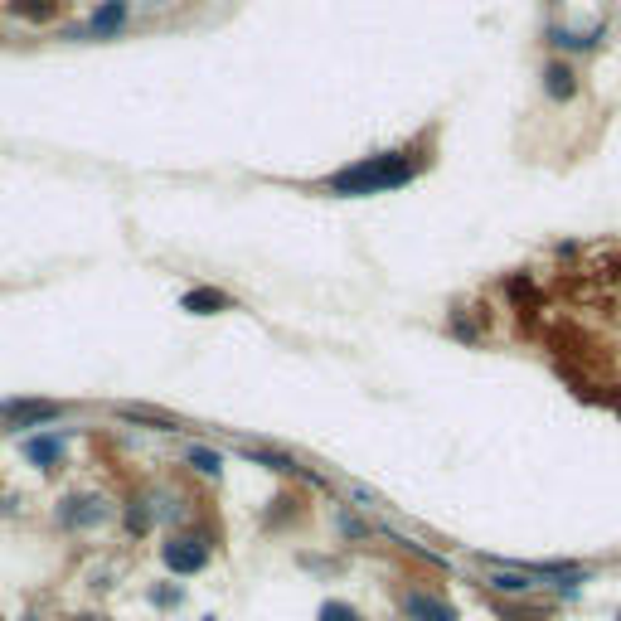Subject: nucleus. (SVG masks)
I'll list each match as a JSON object with an SVG mask.
<instances>
[{"mask_svg": "<svg viewBox=\"0 0 621 621\" xmlns=\"http://www.w3.org/2000/svg\"><path fill=\"white\" fill-rule=\"evenodd\" d=\"M320 621H364L360 612H355V606H350V602H320Z\"/></svg>", "mask_w": 621, "mask_h": 621, "instance_id": "16", "label": "nucleus"}, {"mask_svg": "<svg viewBox=\"0 0 621 621\" xmlns=\"http://www.w3.org/2000/svg\"><path fill=\"white\" fill-rule=\"evenodd\" d=\"M209 554H214V544H209L204 534H171V539L161 544V563H165L175 577L204 573V568H209Z\"/></svg>", "mask_w": 621, "mask_h": 621, "instance_id": "3", "label": "nucleus"}, {"mask_svg": "<svg viewBox=\"0 0 621 621\" xmlns=\"http://www.w3.org/2000/svg\"><path fill=\"white\" fill-rule=\"evenodd\" d=\"M126 20H132V0H103V5L88 15L83 30H68L64 39H112L126 30Z\"/></svg>", "mask_w": 621, "mask_h": 621, "instance_id": "6", "label": "nucleus"}, {"mask_svg": "<svg viewBox=\"0 0 621 621\" xmlns=\"http://www.w3.org/2000/svg\"><path fill=\"white\" fill-rule=\"evenodd\" d=\"M486 587L505 592V597H525V592H529L534 583H529V573H525V568H496V573H486Z\"/></svg>", "mask_w": 621, "mask_h": 621, "instance_id": "12", "label": "nucleus"}, {"mask_svg": "<svg viewBox=\"0 0 621 621\" xmlns=\"http://www.w3.org/2000/svg\"><path fill=\"white\" fill-rule=\"evenodd\" d=\"M74 621H103V616H74Z\"/></svg>", "mask_w": 621, "mask_h": 621, "instance_id": "21", "label": "nucleus"}, {"mask_svg": "<svg viewBox=\"0 0 621 621\" xmlns=\"http://www.w3.org/2000/svg\"><path fill=\"white\" fill-rule=\"evenodd\" d=\"M0 621H5V616H0Z\"/></svg>", "mask_w": 621, "mask_h": 621, "instance_id": "25", "label": "nucleus"}, {"mask_svg": "<svg viewBox=\"0 0 621 621\" xmlns=\"http://www.w3.org/2000/svg\"><path fill=\"white\" fill-rule=\"evenodd\" d=\"M180 306H185L190 316H219V310H233V296L219 291V287H190L180 296Z\"/></svg>", "mask_w": 621, "mask_h": 621, "instance_id": "9", "label": "nucleus"}, {"mask_svg": "<svg viewBox=\"0 0 621 621\" xmlns=\"http://www.w3.org/2000/svg\"><path fill=\"white\" fill-rule=\"evenodd\" d=\"M68 413V403H54V399H5L0 403V422L5 428H49Z\"/></svg>", "mask_w": 621, "mask_h": 621, "instance_id": "5", "label": "nucleus"}, {"mask_svg": "<svg viewBox=\"0 0 621 621\" xmlns=\"http://www.w3.org/2000/svg\"><path fill=\"white\" fill-rule=\"evenodd\" d=\"M248 457L258 461V466H267V471H277V476H291L296 471V461L281 457V451H248Z\"/></svg>", "mask_w": 621, "mask_h": 621, "instance_id": "14", "label": "nucleus"}, {"mask_svg": "<svg viewBox=\"0 0 621 621\" xmlns=\"http://www.w3.org/2000/svg\"><path fill=\"white\" fill-rule=\"evenodd\" d=\"M185 461H190L200 476H209V481H219V476H223V457H219L214 447H190V451H185Z\"/></svg>", "mask_w": 621, "mask_h": 621, "instance_id": "13", "label": "nucleus"}, {"mask_svg": "<svg viewBox=\"0 0 621 621\" xmlns=\"http://www.w3.org/2000/svg\"><path fill=\"white\" fill-rule=\"evenodd\" d=\"M403 616L408 621H461L457 606H451L442 592H432V587H408L403 592Z\"/></svg>", "mask_w": 621, "mask_h": 621, "instance_id": "7", "label": "nucleus"}, {"mask_svg": "<svg viewBox=\"0 0 621 621\" xmlns=\"http://www.w3.org/2000/svg\"><path fill=\"white\" fill-rule=\"evenodd\" d=\"M500 621H548V612L544 606H500Z\"/></svg>", "mask_w": 621, "mask_h": 621, "instance_id": "18", "label": "nucleus"}, {"mask_svg": "<svg viewBox=\"0 0 621 621\" xmlns=\"http://www.w3.org/2000/svg\"><path fill=\"white\" fill-rule=\"evenodd\" d=\"M15 505H20V500H10V496H0V515H10V510H15Z\"/></svg>", "mask_w": 621, "mask_h": 621, "instance_id": "20", "label": "nucleus"}, {"mask_svg": "<svg viewBox=\"0 0 621 621\" xmlns=\"http://www.w3.org/2000/svg\"><path fill=\"white\" fill-rule=\"evenodd\" d=\"M616 621H621V612H616Z\"/></svg>", "mask_w": 621, "mask_h": 621, "instance_id": "24", "label": "nucleus"}, {"mask_svg": "<svg viewBox=\"0 0 621 621\" xmlns=\"http://www.w3.org/2000/svg\"><path fill=\"white\" fill-rule=\"evenodd\" d=\"M5 15L25 25H54L64 15V0H5Z\"/></svg>", "mask_w": 621, "mask_h": 621, "instance_id": "8", "label": "nucleus"}, {"mask_svg": "<svg viewBox=\"0 0 621 621\" xmlns=\"http://www.w3.org/2000/svg\"><path fill=\"white\" fill-rule=\"evenodd\" d=\"M151 525H155V505L146 496H132L122 510V529L132 534V539H141V534H151Z\"/></svg>", "mask_w": 621, "mask_h": 621, "instance_id": "10", "label": "nucleus"}, {"mask_svg": "<svg viewBox=\"0 0 621 621\" xmlns=\"http://www.w3.org/2000/svg\"><path fill=\"white\" fill-rule=\"evenodd\" d=\"M544 93L554 97V103H568V97L577 93L573 68H568V64H548V68H544Z\"/></svg>", "mask_w": 621, "mask_h": 621, "instance_id": "11", "label": "nucleus"}, {"mask_svg": "<svg viewBox=\"0 0 621 621\" xmlns=\"http://www.w3.org/2000/svg\"><path fill=\"white\" fill-rule=\"evenodd\" d=\"M418 175V165L408 161V155L389 151V155H374V161L364 165H345V171H335L326 180L330 194H384V190H399L408 180Z\"/></svg>", "mask_w": 621, "mask_h": 621, "instance_id": "1", "label": "nucleus"}, {"mask_svg": "<svg viewBox=\"0 0 621 621\" xmlns=\"http://www.w3.org/2000/svg\"><path fill=\"white\" fill-rule=\"evenodd\" d=\"M122 418H132V422H155L161 432H175V418H165V413H151V408H122Z\"/></svg>", "mask_w": 621, "mask_h": 621, "instance_id": "15", "label": "nucleus"}, {"mask_svg": "<svg viewBox=\"0 0 621 621\" xmlns=\"http://www.w3.org/2000/svg\"><path fill=\"white\" fill-rule=\"evenodd\" d=\"M335 529H340L345 539H370V525H364L360 515H350V510H340V519H335Z\"/></svg>", "mask_w": 621, "mask_h": 621, "instance_id": "17", "label": "nucleus"}, {"mask_svg": "<svg viewBox=\"0 0 621 621\" xmlns=\"http://www.w3.org/2000/svg\"><path fill=\"white\" fill-rule=\"evenodd\" d=\"M146 5H155V0H146Z\"/></svg>", "mask_w": 621, "mask_h": 621, "instance_id": "23", "label": "nucleus"}, {"mask_svg": "<svg viewBox=\"0 0 621 621\" xmlns=\"http://www.w3.org/2000/svg\"><path fill=\"white\" fill-rule=\"evenodd\" d=\"M20 457L34 466V471H59V466L68 461V432L59 428H44V432H25L20 437Z\"/></svg>", "mask_w": 621, "mask_h": 621, "instance_id": "4", "label": "nucleus"}, {"mask_svg": "<svg viewBox=\"0 0 621 621\" xmlns=\"http://www.w3.org/2000/svg\"><path fill=\"white\" fill-rule=\"evenodd\" d=\"M25 621H39V616H25Z\"/></svg>", "mask_w": 621, "mask_h": 621, "instance_id": "22", "label": "nucleus"}, {"mask_svg": "<svg viewBox=\"0 0 621 621\" xmlns=\"http://www.w3.org/2000/svg\"><path fill=\"white\" fill-rule=\"evenodd\" d=\"M151 602H155V606H180V587H155Z\"/></svg>", "mask_w": 621, "mask_h": 621, "instance_id": "19", "label": "nucleus"}, {"mask_svg": "<svg viewBox=\"0 0 621 621\" xmlns=\"http://www.w3.org/2000/svg\"><path fill=\"white\" fill-rule=\"evenodd\" d=\"M112 519V500L97 496V490H68V496L54 505V525L64 534H88V529H103Z\"/></svg>", "mask_w": 621, "mask_h": 621, "instance_id": "2", "label": "nucleus"}]
</instances>
